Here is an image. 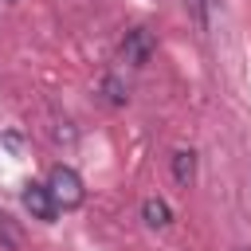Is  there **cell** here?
Wrapping results in <instances>:
<instances>
[{
	"label": "cell",
	"mask_w": 251,
	"mask_h": 251,
	"mask_svg": "<svg viewBox=\"0 0 251 251\" xmlns=\"http://www.w3.org/2000/svg\"><path fill=\"white\" fill-rule=\"evenodd\" d=\"M173 180H176L180 188H188V184L196 180V153H192V149H176V153H173Z\"/></svg>",
	"instance_id": "obj_5"
},
{
	"label": "cell",
	"mask_w": 251,
	"mask_h": 251,
	"mask_svg": "<svg viewBox=\"0 0 251 251\" xmlns=\"http://www.w3.org/2000/svg\"><path fill=\"white\" fill-rule=\"evenodd\" d=\"M20 204H24V212H27L31 220H39V224H55V216H59V204H55L47 180H27L24 192H20Z\"/></svg>",
	"instance_id": "obj_2"
},
{
	"label": "cell",
	"mask_w": 251,
	"mask_h": 251,
	"mask_svg": "<svg viewBox=\"0 0 251 251\" xmlns=\"http://www.w3.org/2000/svg\"><path fill=\"white\" fill-rule=\"evenodd\" d=\"M141 220H145L149 227H169V224H173V208H169L161 196H145V200H141Z\"/></svg>",
	"instance_id": "obj_4"
},
{
	"label": "cell",
	"mask_w": 251,
	"mask_h": 251,
	"mask_svg": "<svg viewBox=\"0 0 251 251\" xmlns=\"http://www.w3.org/2000/svg\"><path fill=\"white\" fill-rule=\"evenodd\" d=\"M47 188H51L59 212H75V208H82V200H86V184H82V176H78L71 165H55V169L47 173Z\"/></svg>",
	"instance_id": "obj_1"
},
{
	"label": "cell",
	"mask_w": 251,
	"mask_h": 251,
	"mask_svg": "<svg viewBox=\"0 0 251 251\" xmlns=\"http://www.w3.org/2000/svg\"><path fill=\"white\" fill-rule=\"evenodd\" d=\"M98 94H102L106 106H126V102H129V86H126L118 75H106V78L98 82Z\"/></svg>",
	"instance_id": "obj_6"
},
{
	"label": "cell",
	"mask_w": 251,
	"mask_h": 251,
	"mask_svg": "<svg viewBox=\"0 0 251 251\" xmlns=\"http://www.w3.org/2000/svg\"><path fill=\"white\" fill-rule=\"evenodd\" d=\"M153 51H157V39H153L149 27H129V31L122 35V59H126V63L145 67V63L153 59Z\"/></svg>",
	"instance_id": "obj_3"
},
{
	"label": "cell",
	"mask_w": 251,
	"mask_h": 251,
	"mask_svg": "<svg viewBox=\"0 0 251 251\" xmlns=\"http://www.w3.org/2000/svg\"><path fill=\"white\" fill-rule=\"evenodd\" d=\"M184 8H188V16L196 20L200 31L212 27V8H216V0H184Z\"/></svg>",
	"instance_id": "obj_7"
},
{
	"label": "cell",
	"mask_w": 251,
	"mask_h": 251,
	"mask_svg": "<svg viewBox=\"0 0 251 251\" xmlns=\"http://www.w3.org/2000/svg\"><path fill=\"white\" fill-rule=\"evenodd\" d=\"M0 243H4V247H20V243H24L20 227H16L12 216H4V212H0Z\"/></svg>",
	"instance_id": "obj_8"
}]
</instances>
